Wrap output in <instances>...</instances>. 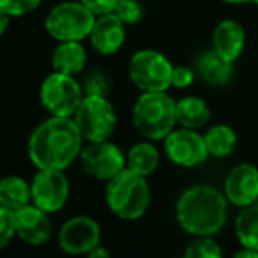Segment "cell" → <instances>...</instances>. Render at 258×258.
Segmentation results:
<instances>
[{
    "label": "cell",
    "instance_id": "obj_1",
    "mask_svg": "<svg viewBox=\"0 0 258 258\" xmlns=\"http://www.w3.org/2000/svg\"><path fill=\"white\" fill-rule=\"evenodd\" d=\"M83 137L75 118L51 117L41 122L29 140V158L39 170H66L82 152Z\"/></svg>",
    "mask_w": 258,
    "mask_h": 258
},
{
    "label": "cell",
    "instance_id": "obj_2",
    "mask_svg": "<svg viewBox=\"0 0 258 258\" xmlns=\"http://www.w3.org/2000/svg\"><path fill=\"white\" fill-rule=\"evenodd\" d=\"M226 202L216 187L193 186L177 202V221L191 235H214L226 221Z\"/></svg>",
    "mask_w": 258,
    "mask_h": 258
},
{
    "label": "cell",
    "instance_id": "obj_3",
    "mask_svg": "<svg viewBox=\"0 0 258 258\" xmlns=\"http://www.w3.org/2000/svg\"><path fill=\"white\" fill-rule=\"evenodd\" d=\"M106 204L117 218L135 221L147 212L151 204V189L147 177L125 166L106 184Z\"/></svg>",
    "mask_w": 258,
    "mask_h": 258
},
{
    "label": "cell",
    "instance_id": "obj_4",
    "mask_svg": "<svg viewBox=\"0 0 258 258\" xmlns=\"http://www.w3.org/2000/svg\"><path fill=\"white\" fill-rule=\"evenodd\" d=\"M175 104L166 90L144 92L133 108L135 127L149 140H165L177 124Z\"/></svg>",
    "mask_w": 258,
    "mask_h": 258
},
{
    "label": "cell",
    "instance_id": "obj_5",
    "mask_svg": "<svg viewBox=\"0 0 258 258\" xmlns=\"http://www.w3.org/2000/svg\"><path fill=\"white\" fill-rule=\"evenodd\" d=\"M96 15L82 2H62L46 16V32L57 41H82L90 36Z\"/></svg>",
    "mask_w": 258,
    "mask_h": 258
},
{
    "label": "cell",
    "instance_id": "obj_6",
    "mask_svg": "<svg viewBox=\"0 0 258 258\" xmlns=\"http://www.w3.org/2000/svg\"><path fill=\"white\" fill-rule=\"evenodd\" d=\"M80 133L89 142L110 140L117 127V113L106 96L87 94L75 113Z\"/></svg>",
    "mask_w": 258,
    "mask_h": 258
},
{
    "label": "cell",
    "instance_id": "obj_7",
    "mask_svg": "<svg viewBox=\"0 0 258 258\" xmlns=\"http://www.w3.org/2000/svg\"><path fill=\"white\" fill-rule=\"evenodd\" d=\"M173 66L156 50H140L131 57L129 76L142 92H156L172 87Z\"/></svg>",
    "mask_w": 258,
    "mask_h": 258
},
{
    "label": "cell",
    "instance_id": "obj_8",
    "mask_svg": "<svg viewBox=\"0 0 258 258\" xmlns=\"http://www.w3.org/2000/svg\"><path fill=\"white\" fill-rule=\"evenodd\" d=\"M83 99V89L73 75L55 71L41 85V103L55 117H73Z\"/></svg>",
    "mask_w": 258,
    "mask_h": 258
},
{
    "label": "cell",
    "instance_id": "obj_9",
    "mask_svg": "<svg viewBox=\"0 0 258 258\" xmlns=\"http://www.w3.org/2000/svg\"><path fill=\"white\" fill-rule=\"evenodd\" d=\"M80 161L87 175L106 182L125 168V158L122 151L108 140L90 142L80 152Z\"/></svg>",
    "mask_w": 258,
    "mask_h": 258
},
{
    "label": "cell",
    "instance_id": "obj_10",
    "mask_svg": "<svg viewBox=\"0 0 258 258\" xmlns=\"http://www.w3.org/2000/svg\"><path fill=\"white\" fill-rule=\"evenodd\" d=\"M32 204L43 211L58 212L69 198V180L64 170H39L30 184Z\"/></svg>",
    "mask_w": 258,
    "mask_h": 258
},
{
    "label": "cell",
    "instance_id": "obj_11",
    "mask_svg": "<svg viewBox=\"0 0 258 258\" xmlns=\"http://www.w3.org/2000/svg\"><path fill=\"white\" fill-rule=\"evenodd\" d=\"M165 152L170 161L184 168L200 165L209 156L204 137L197 133V129L187 127L172 131L165 138Z\"/></svg>",
    "mask_w": 258,
    "mask_h": 258
},
{
    "label": "cell",
    "instance_id": "obj_12",
    "mask_svg": "<svg viewBox=\"0 0 258 258\" xmlns=\"http://www.w3.org/2000/svg\"><path fill=\"white\" fill-rule=\"evenodd\" d=\"M58 244L69 254H83L101 244V228L89 216H75L62 225Z\"/></svg>",
    "mask_w": 258,
    "mask_h": 258
},
{
    "label": "cell",
    "instance_id": "obj_13",
    "mask_svg": "<svg viewBox=\"0 0 258 258\" xmlns=\"http://www.w3.org/2000/svg\"><path fill=\"white\" fill-rule=\"evenodd\" d=\"M15 228L16 235L30 246L46 244L51 239V232H53L48 212L34 204L25 205L15 212Z\"/></svg>",
    "mask_w": 258,
    "mask_h": 258
},
{
    "label": "cell",
    "instance_id": "obj_14",
    "mask_svg": "<svg viewBox=\"0 0 258 258\" xmlns=\"http://www.w3.org/2000/svg\"><path fill=\"white\" fill-rule=\"evenodd\" d=\"M225 197L237 207H246L258 200V168L240 163L228 172L225 180Z\"/></svg>",
    "mask_w": 258,
    "mask_h": 258
},
{
    "label": "cell",
    "instance_id": "obj_15",
    "mask_svg": "<svg viewBox=\"0 0 258 258\" xmlns=\"http://www.w3.org/2000/svg\"><path fill=\"white\" fill-rule=\"evenodd\" d=\"M90 43L101 55H113L122 48L125 41V23L113 13L99 15L90 30Z\"/></svg>",
    "mask_w": 258,
    "mask_h": 258
},
{
    "label": "cell",
    "instance_id": "obj_16",
    "mask_svg": "<svg viewBox=\"0 0 258 258\" xmlns=\"http://www.w3.org/2000/svg\"><path fill=\"white\" fill-rule=\"evenodd\" d=\"M246 44V32L235 20H223L218 23L212 34V50L218 51L223 58L233 62L240 57Z\"/></svg>",
    "mask_w": 258,
    "mask_h": 258
},
{
    "label": "cell",
    "instance_id": "obj_17",
    "mask_svg": "<svg viewBox=\"0 0 258 258\" xmlns=\"http://www.w3.org/2000/svg\"><path fill=\"white\" fill-rule=\"evenodd\" d=\"M233 62L223 58L218 51L209 50L198 57L197 60V73L204 82L209 85H225L232 78Z\"/></svg>",
    "mask_w": 258,
    "mask_h": 258
},
{
    "label": "cell",
    "instance_id": "obj_18",
    "mask_svg": "<svg viewBox=\"0 0 258 258\" xmlns=\"http://www.w3.org/2000/svg\"><path fill=\"white\" fill-rule=\"evenodd\" d=\"M87 62V51L80 41H62L53 51L51 66L55 71L66 75H78L83 71Z\"/></svg>",
    "mask_w": 258,
    "mask_h": 258
},
{
    "label": "cell",
    "instance_id": "obj_19",
    "mask_svg": "<svg viewBox=\"0 0 258 258\" xmlns=\"http://www.w3.org/2000/svg\"><path fill=\"white\" fill-rule=\"evenodd\" d=\"M175 113H177V122L182 127L187 129L204 127L209 122V118H211V110H209L207 103L195 96H187L182 97L180 101H177Z\"/></svg>",
    "mask_w": 258,
    "mask_h": 258
},
{
    "label": "cell",
    "instance_id": "obj_20",
    "mask_svg": "<svg viewBox=\"0 0 258 258\" xmlns=\"http://www.w3.org/2000/svg\"><path fill=\"white\" fill-rule=\"evenodd\" d=\"M30 202H32V193H30V184H27V180L16 175L0 179V205L16 212L29 205Z\"/></svg>",
    "mask_w": 258,
    "mask_h": 258
},
{
    "label": "cell",
    "instance_id": "obj_21",
    "mask_svg": "<svg viewBox=\"0 0 258 258\" xmlns=\"http://www.w3.org/2000/svg\"><path fill=\"white\" fill-rule=\"evenodd\" d=\"M235 235L240 246L258 251V204L242 207L235 219Z\"/></svg>",
    "mask_w": 258,
    "mask_h": 258
},
{
    "label": "cell",
    "instance_id": "obj_22",
    "mask_svg": "<svg viewBox=\"0 0 258 258\" xmlns=\"http://www.w3.org/2000/svg\"><path fill=\"white\" fill-rule=\"evenodd\" d=\"M127 168L133 170V172L140 173L144 177H149L159 165V152L149 142H142L131 147V151L127 152Z\"/></svg>",
    "mask_w": 258,
    "mask_h": 258
},
{
    "label": "cell",
    "instance_id": "obj_23",
    "mask_svg": "<svg viewBox=\"0 0 258 258\" xmlns=\"http://www.w3.org/2000/svg\"><path fill=\"white\" fill-rule=\"evenodd\" d=\"M204 140L209 154L214 158H225V156L232 154V151L235 149L237 135L230 125L218 124L204 135Z\"/></svg>",
    "mask_w": 258,
    "mask_h": 258
},
{
    "label": "cell",
    "instance_id": "obj_24",
    "mask_svg": "<svg viewBox=\"0 0 258 258\" xmlns=\"http://www.w3.org/2000/svg\"><path fill=\"white\" fill-rule=\"evenodd\" d=\"M221 254V247L211 239V235L197 237V240H193L186 249L187 258H219Z\"/></svg>",
    "mask_w": 258,
    "mask_h": 258
},
{
    "label": "cell",
    "instance_id": "obj_25",
    "mask_svg": "<svg viewBox=\"0 0 258 258\" xmlns=\"http://www.w3.org/2000/svg\"><path fill=\"white\" fill-rule=\"evenodd\" d=\"M111 13L125 25H133V23H138L142 20L144 9H142L138 0H118Z\"/></svg>",
    "mask_w": 258,
    "mask_h": 258
},
{
    "label": "cell",
    "instance_id": "obj_26",
    "mask_svg": "<svg viewBox=\"0 0 258 258\" xmlns=\"http://www.w3.org/2000/svg\"><path fill=\"white\" fill-rule=\"evenodd\" d=\"M15 235V212L9 211L4 205H0V251L11 242V239Z\"/></svg>",
    "mask_w": 258,
    "mask_h": 258
},
{
    "label": "cell",
    "instance_id": "obj_27",
    "mask_svg": "<svg viewBox=\"0 0 258 258\" xmlns=\"http://www.w3.org/2000/svg\"><path fill=\"white\" fill-rule=\"evenodd\" d=\"M43 0H0V8L9 16H23L36 11Z\"/></svg>",
    "mask_w": 258,
    "mask_h": 258
},
{
    "label": "cell",
    "instance_id": "obj_28",
    "mask_svg": "<svg viewBox=\"0 0 258 258\" xmlns=\"http://www.w3.org/2000/svg\"><path fill=\"white\" fill-rule=\"evenodd\" d=\"M85 92L94 96H106L108 92V80L103 73H92L85 82Z\"/></svg>",
    "mask_w": 258,
    "mask_h": 258
},
{
    "label": "cell",
    "instance_id": "obj_29",
    "mask_svg": "<svg viewBox=\"0 0 258 258\" xmlns=\"http://www.w3.org/2000/svg\"><path fill=\"white\" fill-rule=\"evenodd\" d=\"M195 82V71L187 66H177L172 71V85L177 89H186Z\"/></svg>",
    "mask_w": 258,
    "mask_h": 258
},
{
    "label": "cell",
    "instance_id": "obj_30",
    "mask_svg": "<svg viewBox=\"0 0 258 258\" xmlns=\"http://www.w3.org/2000/svg\"><path fill=\"white\" fill-rule=\"evenodd\" d=\"M80 2L85 4L96 16H99L113 11L115 4H117L118 0H80Z\"/></svg>",
    "mask_w": 258,
    "mask_h": 258
},
{
    "label": "cell",
    "instance_id": "obj_31",
    "mask_svg": "<svg viewBox=\"0 0 258 258\" xmlns=\"http://www.w3.org/2000/svg\"><path fill=\"white\" fill-rule=\"evenodd\" d=\"M9 18H11V16H9L8 13L4 11V9L0 8V36H2V34H4L6 30H8V27H9Z\"/></svg>",
    "mask_w": 258,
    "mask_h": 258
},
{
    "label": "cell",
    "instance_id": "obj_32",
    "mask_svg": "<svg viewBox=\"0 0 258 258\" xmlns=\"http://www.w3.org/2000/svg\"><path fill=\"white\" fill-rule=\"evenodd\" d=\"M235 256L237 258H258V251L251 249V247H244L242 246V249L237 251Z\"/></svg>",
    "mask_w": 258,
    "mask_h": 258
},
{
    "label": "cell",
    "instance_id": "obj_33",
    "mask_svg": "<svg viewBox=\"0 0 258 258\" xmlns=\"http://www.w3.org/2000/svg\"><path fill=\"white\" fill-rule=\"evenodd\" d=\"M89 256L90 258H108V256H110V253H108L106 249H103V247H101V244H99V246H96L92 251H89Z\"/></svg>",
    "mask_w": 258,
    "mask_h": 258
},
{
    "label": "cell",
    "instance_id": "obj_34",
    "mask_svg": "<svg viewBox=\"0 0 258 258\" xmlns=\"http://www.w3.org/2000/svg\"><path fill=\"white\" fill-rule=\"evenodd\" d=\"M223 2H228V4H244V2H249V0H223Z\"/></svg>",
    "mask_w": 258,
    "mask_h": 258
},
{
    "label": "cell",
    "instance_id": "obj_35",
    "mask_svg": "<svg viewBox=\"0 0 258 258\" xmlns=\"http://www.w3.org/2000/svg\"><path fill=\"white\" fill-rule=\"evenodd\" d=\"M253 2H254V4H256V6H258V0H253Z\"/></svg>",
    "mask_w": 258,
    "mask_h": 258
}]
</instances>
